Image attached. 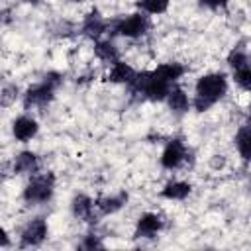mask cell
I'll return each instance as SVG.
<instances>
[{"label": "cell", "mask_w": 251, "mask_h": 251, "mask_svg": "<svg viewBox=\"0 0 251 251\" xmlns=\"http://www.w3.org/2000/svg\"><path fill=\"white\" fill-rule=\"evenodd\" d=\"M227 92V78L224 73H208L196 80L192 106L196 112L210 110L216 102H220Z\"/></svg>", "instance_id": "1"}, {"label": "cell", "mask_w": 251, "mask_h": 251, "mask_svg": "<svg viewBox=\"0 0 251 251\" xmlns=\"http://www.w3.org/2000/svg\"><path fill=\"white\" fill-rule=\"evenodd\" d=\"M175 84L169 82L167 78H163L155 69L153 71H141L135 75V78L127 84L129 92L135 94L137 98L143 100H151V102H163L167 100L171 88Z\"/></svg>", "instance_id": "2"}, {"label": "cell", "mask_w": 251, "mask_h": 251, "mask_svg": "<svg viewBox=\"0 0 251 251\" xmlns=\"http://www.w3.org/2000/svg\"><path fill=\"white\" fill-rule=\"evenodd\" d=\"M63 84V75L61 73H47L43 75V78L35 84H31L25 94H24V108H45L47 104H51V100L55 98L57 88Z\"/></svg>", "instance_id": "3"}, {"label": "cell", "mask_w": 251, "mask_h": 251, "mask_svg": "<svg viewBox=\"0 0 251 251\" xmlns=\"http://www.w3.org/2000/svg\"><path fill=\"white\" fill-rule=\"evenodd\" d=\"M55 192V175L53 173H35L29 176L22 198L27 206L47 204Z\"/></svg>", "instance_id": "4"}, {"label": "cell", "mask_w": 251, "mask_h": 251, "mask_svg": "<svg viewBox=\"0 0 251 251\" xmlns=\"http://www.w3.org/2000/svg\"><path fill=\"white\" fill-rule=\"evenodd\" d=\"M108 29H112L114 35H122L127 39H139V37L147 35V31L151 29V20H149V14L139 10L135 14H129V16L110 22Z\"/></svg>", "instance_id": "5"}, {"label": "cell", "mask_w": 251, "mask_h": 251, "mask_svg": "<svg viewBox=\"0 0 251 251\" xmlns=\"http://www.w3.org/2000/svg\"><path fill=\"white\" fill-rule=\"evenodd\" d=\"M186 157H188V149H186L184 141L180 137H173L167 141V145L161 153V167L167 171H175V169L182 167Z\"/></svg>", "instance_id": "6"}, {"label": "cell", "mask_w": 251, "mask_h": 251, "mask_svg": "<svg viewBox=\"0 0 251 251\" xmlns=\"http://www.w3.org/2000/svg\"><path fill=\"white\" fill-rule=\"evenodd\" d=\"M45 237H47V222H45V218L37 216L24 226V229L20 233V245L22 247H37L45 241Z\"/></svg>", "instance_id": "7"}, {"label": "cell", "mask_w": 251, "mask_h": 251, "mask_svg": "<svg viewBox=\"0 0 251 251\" xmlns=\"http://www.w3.org/2000/svg\"><path fill=\"white\" fill-rule=\"evenodd\" d=\"M110 27V22L102 18V14L98 10H90L84 20H82V25H80V33L88 39H94L98 41L102 33H106V29Z\"/></svg>", "instance_id": "8"}, {"label": "cell", "mask_w": 251, "mask_h": 251, "mask_svg": "<svg viewBox=\"0 0 251 251\" xmlns=\"http://www.w3.org/2000/svg\"><path fill=\"white\" fill-rule=\"evenodd\" d=\"M37 131H39L37 120L31 118V116H27V114L18 116V118L14 120V124H12V133H14V137H16L18 141H22V143L31 141V139L37 135Z\"/></svg>", "instance_id": "9"}, {"label": "cell", "mask_w": 251, "mask_h": 251, "mask_svg": "<svg viewBox=\"0 0 251 251\" xmlns=\"http://www.w3.org/2000/svg\"><path fill=\"white\" fill-rule=\"evenodd\" d=\"M165 222L159 214H153V212H145L139 216L137 224H135V237H155L161 229H163Z\"/></svg>", "instance_id": "10"}, {"label": "cell", "mask_w": 251, "mask_h": 251, "mask_svg": "<svg viewBox=\"0 0 251 251\" xmlns=\"http://www.w3.org/2000/svg\"><path fill=\"white\" fill-rule=\"evenodd\" d=\"M71 212L76 220H82V222H96V204L90 196L86 194H76L71 202Z\"/></svg>", "instance_id": "11"}, {"label": "cell", "mask_w": 251, "mask_h": 251, "mask_svg": "<svg viewBox=\"0 0 251 251\" xmlns=\"http://www.w3.org/2000/svg\"><path fill=\"white\" fill-rule=\"evenodd\" d=\"M12 171L16 175H35L39 171V157L33 151H22L16 155Z\"/></svg>", "instance_id": "12"}, {"label": "cell", "mask_w": 251, "mask_h": 251, "mask_svg": "<svg viewBox=\"0 0 251 251\" xmlns=\"http://www.w3.org/2000/svg\"><path fill=\"white\" fill-rule=\"evenodd\" d=\"M127 202V192H118L112 196H100L94 200L96 204V212L100 216H108V214H116L118 210L124 208V204Z\"/></svg>", "instance_id": "13"}, {"label": "cell", "mask_w": 251, "mask_h": 251, "mask_svg": "<svg viewBox=\"0 0 251 251\" xmlns=\"http://www.w3.org/2000/svg\"><path fill=\"white\" fill-rule=\"evenodd\" d=\"M167 106H169V110L173 112V114H176V116H182V114H186L188 112V108H190V100H188V96H186V92L180 88V86H173L171 88V92H169V96H167Z\"/></svg>", "instance_id": "14"}, {"label": "cell", "mask_w": 251, "mask_h": 251, "mask_svg": "<svg viewBox=\"0 0 251 251\" xmlns=\"http://www.w3.org/2000/svg\"><path fill=\"white\" fill-rule=\"evenodd\" d=\"M137 71H133L129 65H126L124 61H116L114 65H110V73H108V80L116 82V84H129L135 78Z\"/></svg>", "instance_id": "15"}, {"label": "cell", "mask_w": 251, "mask_h": 251, "mask_svg": "<svg viewBox=\"0 0 251 251\" xmlns=\"http://www.w3.org/2000/svg\"><path fill=\"white\" fill-rule=\"evenodd\" d=\"M192 192V186L184 180H169L163 190H161V196L167 198V200H184L188 194Z\"/></svg>", "instance_id": "16"}, {"label": "cell", "mask_w": 251, "mask_h": 251, "mask_svg": "<svg viewBox=\"0 0 251 251\" xmlns=\"http://www.w3.org/2000/svg\"><path fill=\"white\" fill-rule=\"evenodd\" d=\"M94 55H96L100 61L108 63V65H114L116 61H120L118 49H116L114 41H110V39H98V41L94 43Z\"/></svg>", "instance_id": "17"}, {"label": "cell", "mask_w": 251, "mask_h": 251, "mask_svg": "<svg viewBox=\"0 0 251 251\" xmlns=\"http://www.w3.org/2000/svg\"><path fill=\"white\" fill-rule=\"evenodd\" d=\"M235 147L245 161H251V124H243L235 133Z\"/></svg>", "instance_id": "18"}, {"label": "cell", "mask_w": 251, "mask_h": 251, "mask_svg": "<svg viewBox=\"0 0 251 251\" xmlns=\"http://www.w3.org/2000/svg\"><path fill=\"white\" fill-rule=\"evenodd\" d=\"M169 4H171V0H137V2H135V6H137L141 12L149 14V16L165 14L167 8H169Z\"/></svg>", "instance_id": "19"}, {"label": "cell", "mask_w": 251, "mask_h": 251, "mask_svg": "<svg viewBox=\"0 0 251 251\" xmlns=\"http://www.w3.org/2000/svg\"><path fill=\"white\" fill-rule=\"evenodd\" d=\"M227 63H229L231 71H235V69H239V67L249 65V55H247V51H245L243 47H233V49L229 51V55H227Z\"/></svg>", "instance_id": "20"}, {"label": "cell", "mask_w": 251, "mask_h": 251, "mask_svg": "<svg viewBox=\"0 0 251 251\" xmlns=\"http://www.w3.org/2000/svg\"><path fill=\"white\" fill-rule=\"evenodd\" d=\"M233 80L245 90V92H251V65H245V67H239L233 71Z\"/></svg>", "instance_id": "21"}, {"label": "cell", "mask_w": 251, "mask_h": 251, "mask_svg": "<svg viewBox=\"0 0 251 251\" xmlns=\"http://www.w3.org/2000/svg\"><path fill=\"white\" fill-rule=\"evenodd\" d=\"M78 247H80V249H102V247H104V243H102V239H100L98 235L88 233V235L82 239V243H80Z\"/></svg>", "instance_id": "22"}, {"label": "cell", "mask_w": 251, "mask_h": 251, "mask_svg": "<svg viewBox=\"0 0 251 251\" xmlns=\"http://www.w3.org/2000/svg\"><path fill=\"white\" fill-rule=\"evenodd\" d=\"M204 8H210V10H220V8H226L229 0H198Z\"/></svg>", "instance_id": "23"}, {"label": "cell", "mask_w": 251, "mask_h": 251, "mask_svg": "<svg viewBox=\"0 0 251 251\" xmlns=\"http://www.w3.org/2000/svg\"><path fill=\"white\" fill-rule=\"evenodd\" d=\"M25 4H31V6H37V4H41V0H24Z\"/></svg>", "instance_id": "24"}, {"label": "cell", "mask_w": 251, "mask_h": 251, "mask_svg": "<svg viewBox=\"0 0 251 251\" xmlns=\"http://www.w3.org/2000/svg\"><path fill=\"white\" fill-rule=\"evenodd\" d=\"M247 124H251V108H249V114H247Z\"/></svg>", "instance_id": "25"}, {"label": "cell", "mask_w": 251, "mask_h": 251, "mask_svg": "<svg viewBox=\"0 0 251 251\" xmlns=\"http://www.w3.org/2000/svg\"><path fill=\"white\" fill-rule=\"evenodd\" d=\"M71 2H84V0H71Z\"/></svg>", "instance_id": "26"}, {"label": "cell", "mask_w": 251, "mask_h": 251, "mask_svg": "<svg viewBox=\"0 0 251 251\" xmlns=\"http://www.w3.org/2000/svg\"><path fill=\"white\" fill-rule=\"evenodd\" d=\"M249 186H251V178H249Z\"/></svg>", "instance_id": "27"}]
</instances>
